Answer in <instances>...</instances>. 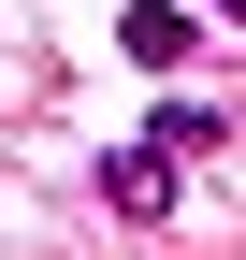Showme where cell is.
Listing matches in <instances>:
<instances>
[{
  "mask_svg": "<svg viewBox=\"0 0 246 260\" xmlns=\"http://www.w3.org/2000/svg\"><path fill=\"white\" fill-rule=\"evenodd\" d=\"M102 217L160 232V217H174V145H116V159H102Z\"/></svg>",
  "mask_w": 246,
  "mask_h": 260,
  "instance_id": "cell-1",
  "label": "cell"
},
{
  "mask_svg": "<svg viewBox=\"0 0 246 260\" xmlns=\"http://www.w3.org/2000/svg\"><path fill=\"white\" fill-rule=\"evenodd\" d=\"M116 58H131V73H174V58H189V0H131V15H116Z\"/></svg>",
  "mask_w": 246,
  "mask_h": 260,
  "instance_id": "cell-2",
  "label": "cell"
},
{
  "mask_svg": "<svg viewBox=\"0 0 246 260\" xmlns=\"http://www.w3.org/2000/svg\"><path fill=\"white\" fill-rule=\"evenodd\" d=\"M218 130H232L218 102H160V116H145V145H174V159H203V145H218Z\"/></svg>",
  "mask_w": 246,
  "mask_h": 260,
  "instance_id": "cell-3",
  "label": "cell"
},
{
  "mask_svg": "<svg viewBox=\"0 0 246 260\" xmlns=\"http://www.w3.org/2000/svg\"><path fill=\"white\" fill-rule=\"evenodd\" d=\"M203 15H232V29H246V0H203Z\"/></svg>",
  "mask_w": 246,
  "mask_h": 260,
  "instance_id": "cell-4",
  "label": "cell"
}]
</instances>
